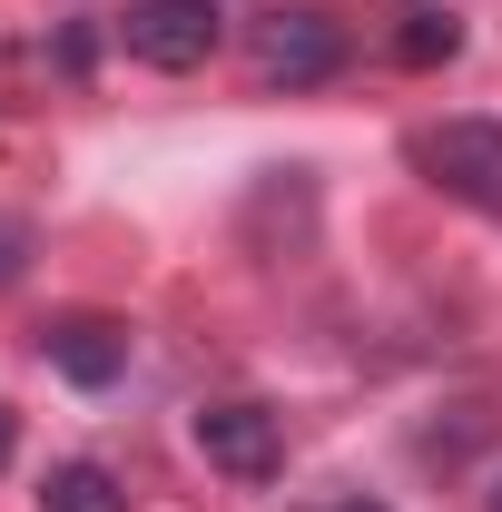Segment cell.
Listing matches in <instances>:
<instances>
[{
	"label": "cell",
	"instance_id": "cell-1",
	"mask_svg": "<svg viewBox=\"0 0 502 512\" xmlns=\"http://www.w3.org/2000/svg\"><path fill=\"white\" fill-rule=\"evenodd\" d=\"M414 168L473 217H502V119H443L414 138Z\"/></svg>",
	"mask_w": 502,
	"mask_h": 512
},
{
	"label": "cell",
	"instance_id": "cell-2",
	"mask_svg": "<svg viewBox=\"0 0 502 512\" xmlns=\"http://www.w3.org/2000/svg\"><path fill=\"white\" fill-rule=\"evenodd\" d=\"M256 69H266L276 89H315V79L345 69V30H335L325 10H276V20L256 30Z\"/></svg>",
	"mask_w": 502,
	"mask_h": 512
},
{
	"label": "cell",
	"instance_id": "cell-3",
	"mask_svg": "<svg viewBox=\"0 0 502 512\" xmlns=\"http://www.w3.org/2000/svg\"><path fill=\"white\" fill-rule=\"evenodd\" d=\"M217 50V0H128V60L197 69Z\"/></svg>",
	"mask_w": 502,
	"mask_h": 512
},
{
	"label": "cell",
	"instance_id": "cell-4",
	"mask_svg": "<svg viewBox=\"0 0 502 512\" xmlns=\"http://www.w3.org/2000/svg\"><path fill=\"white\" fill-rule=\"evenodd\" d=\"M197 453H207L217 473H237V483H266V473L286 463V434H276L266 404H207V414H197Z\"/></svg>",
	"mask_w": 502,
	"mask_h": 512
},
{
	"label": "cell",
	"instance_id": "cell-5",
	"mask_svg": "<svg viewBox=\"0 0 502 512\" xmlns=\"http://www.w3.org/2000/svg\"><path fill=\"white\" fill-rule=\"evenodd\" d=\"M40 355H50L69 384H89V394H99V384L128 375V325H109V316H60L50 335H40Z\"/></svg>",
	"mask_w": 502,
	"mask_h": 512
},
{
	"label": "cell",
	"instance_id": "cell-6",
	"mask_svg": "<svg viewBox=\"0 0 502 512\" xmlns=\"http://www.w3.org/2000/svg\"><path fill=\"white\" fill-rule=\"evenodd\" d=\"M40 512H128V493H119L109 463H60V473L40 483Z\"/></svg>",
	"mask_w": 502,
	"mask_h": 512
},
{
	"label": "cell",
	"instance_id": "cell-7",
	"mask_svg": "<svg viewBox=\"0 0 502 512\" xmlns=\"http://www.w3.org/2000/svg\"><path fill=\"white\" fill-rule=\"evenodd\" d=\"M453 50H463V30H453L443 10H404V20H394V60L404 69H443Z\"/></svg>",
	"mask_w": 502,
	"mask_h": 512
},
{
	"label": "cell",
	"instance_id": "cell-8",
	"mask_svg": "<svg viewBox=\"0 0 502 512\" xmlns=\"http://www.w3.org/2000/svg\"><path fill=\"white\" fill-rule=\"evenodd\" d=\"M0 276H20V227H0Z\"/></svg>",
	"mask_w": 502,
	"mask_h": 512
},
{
	"label": "cell",
	"instance_id": "cell-9",
	"mask_svg": "<svg viewBox=\"0 0 502 512\" xmlns=\"http://www.w3.org/2000/svg\"><path fill=\"white\" fill-rule=\"evenodd\" d=\"M10 444H20V414H10V404H0V463H10Z\"/></svg>",
	"mask_w": 502,
	"mask_h": 512
},
{
	"label": "cell",
	"instance_id": "cell-10",
	"mask_svg": "<svg viewBox=\"0 0 502 512\" xmlns=\"http://www.w3.org/2000/svg\"><path fill=\"white\" fill-rule=\"evenodd\" d=\"M345 512H384V503H345Z\"/></svg>",
	"mask_w": 502,
	"mask_h": 512
}]
</instances>
